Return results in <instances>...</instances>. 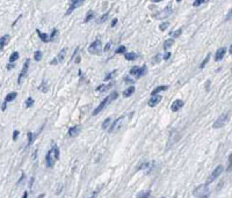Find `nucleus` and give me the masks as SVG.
<instances>
[{"label":"nucleus","mask_w":232,"mask_h":198,"mask_svg":"<svg viewBox=\"0 0 232 198\" xmlns=\"http://www.w3.org/2000/svg\"><path fill=\"white\" fill-rule=\"evenodd\" d=\"M16 96H18V94H16L15 92H12V93L7 94V96L5 98V101H4V102H6V103H7V102H11V101H13V100L15 99Z\"/></svg>","instance_id":"nucleus-22"},{"label":"nucleus","mask_w":232,"mask_h":198,"mask_svg":"<svg viewBox=\"0 0 232 198\" xmlns=\"http://www.w3.org/2000/svg\"><path fill=\"white\" fill-rule=\"evenodd\" d=\"M134 93H135V87L131 86V87L127 88V89L123 92V96H124V98H129V96H131Z\"/></svg>","instance_id":"nucleus-17"},{"label":"nucleus","mask_w":232,"mask_h":198,"mask_svg":"<svg viewBox=\"0 0 232 198\" xmlns=\"http://www.w3.org/2000/svg\"><path fill=\"white\" fill-rule=\"evenodd\" d=\"M76 57H77V59H76V63H77V64H79V63H80V57H79V56H76Z\"/></svg>","instance_id":"nucleus-49"},{"label":"nucleus","mask_w":232,"mask_h":198,"mask_svg":"<svg viewBox=\"0 0 232 198\" xmlns=\"http://www.w3.org/2000/svg\"><path fill=\"white\" fill-rule=\"evenodd\" d=\"M53 163H55V161H53V159H52V149H50L46 155V167L52 168V167H53Z\"/></svg>","instance_id":"nucleus-12"},{"label":"nucleus","mask_w":232,"mask_h":198,"mask_svg":"<svg viewBox=\"0 0 232 198\" xmlns=\"http://www.w3.org/2000/svg\"><path fill=\"white\" fill-rule=\"evenodd\" d=\"M223 170H224V167L223 166H218V167H216L215 168V170L211 173V175L209 176V178H208V183H212L216 178H218V176H221V174L223 173Z\"/></svg>","instance_id":"nucleus-7"},{"label":"nucleus","mask_w":232,"mask_h":198,"mask_svg":"<svg viewBox=\"0 0 232 198\" xmlns=\"http://www.w3.org/2000/svg\"><path fill=\"white\" fill-rule=\"evenodd\" d=\"M225 52H226V48H225V47H223V48H219V49L217 50V52H216L215 60H216V61H219V60H222V59H223V57L225 56Z\"/></svg>","instance_id":"nucleus-13"},{"label":"nucleus","mask_w":232,"mask_h":198,"mask_svg":"<svg viewBox=\"0 0 232 198\" xmlns=\"http://www.w3.org/2000/svg\"><path fill=\"white\" fill-rule=\"evenodd\" d=\"M146 71H147L146 66H142V67L135 66V67H132V68L130 70L129 73H130V75H134V77H136V78H142L143 75H145Z\"/></svg>","instance_id":"nucleus-4"},{"label":"nucleus","mask_w":232,"mask_h":198,"mask_svg":"<svg viewBox=\"0 0 232 198\" xmlns=\"http://www.w3.org/2000/svg\"><path fill=\"white\" fill-rule=\"evenodd\" d=\"M110 124H111V118H110V117H108L107 119H104V121H103V123H102L101 128H102L103 130H106V129H108V128L110 126Z\"/></svg>","instance_id":"nucleus-23"},{"label":"nucleus","mask_w":232,"mask_h":198,"mask_svg":"<svg viewBox=\"0 0 232 198\" xmlns=\"http://www.w3.org/2000/svg\"><path fill=\"white\" fill-rule=\"evenodd\" d=\"M110 47H111V43H110V42H108V43L106 44V47H104V49L103 50L107 52V51H109V50H110Z\"/></svg>","instance_id":"nucleus-42"},{"label":"nucleus","mask_w":232,"mask_h":198,"mask_svg":"<svg viewBox=\"0 0 232 198\" xmlns=\"http://www.w3.org/2000/svg\"><path fill=\"white\" fill-rule=\"evenodd\" d=\"M36 33H37V35H39V37H40V40L42 41V42H44V43H48V42H50V37L44 34V33H41L39 29L36 30Z\"/></svg>","instance_id":"nucleus-15"},{"label":"nucleus","mask_w":232,"mask_h":198,"mask_svg":"<svg viewBox=\"0 0 232 198\" xmlns=\"http://www.w3.org/2000/svg\"><path fill=\"white\" fill-rule=\"evenodd\" d=\"M27 196H28V192H25V194H23V197L26 198Z\"/></svg>","instance_id":"nucleus-51"},{"label":"nucleus","mask_w":232,"mask_h":198,"mask_svg":"<svg viewBox=\"0 0 232 198\" xmlns=\"http://www.w3.org/2000/svg\"><path fill=\"white\" fill-rule=\"evenodd\" d=\"M57 34H58V30L56 29V28H53V30H52V33H51V35L49 36L50 37V41H55V38H56V36H57Z\"/></svg>","instance_id":"nucleus-33"},{"label":"nucleus","mask_w":232,"mask_h":198,"mask_svg":"<svg viewBox=\"0 0 232 198\" xmlns=\"http://www.w3.org/2000/svg\"><path fill=\"white\" fill-rule=\"evenodd\" d=\"M170 26V23L168 22H164V23H161L160 26H159V28H160V30L161 31H164V30H166V28Z\"/></svg>","instance_id":"nucleus-38"},{"label":"nucleus","mask_w":232,"mask_h":198,"mask_svg":"<svg viewBox=\"0 0 232 198\" xmlns=\"http://www.w3.org/2000/svg\"><path fill=\"white\" fill-rule=\"evenodd\" d=\"M173 44H174V41H173L172 38H170V40H166V41L164 42V49H165V50L170 49V48H171Z\"/></svg>","instance_id":"nucleus-24"},{"label":"nucleus","mask_w":232,"mask_h":198,"mask_svg":"<svg viewBox=\"0 0 232 198\" xmlns=\"http://www.w3.org/2000/svg\"><path fill=\"white\" fill-rule=\"evenodd\" d=\"M161 99H163V98H161L160 95H152V98L149 100L147 104H149V107L153 108V107H156V105L159 104V102L161 101Z\"/></svg>","instance_id":"nucleus-10"},{"label":"nucleus","mask_w":232,"mask_h":198,"mask_svg":"<svg viewBox=\"0 0 232 198\" xmlns=\"http://www.w3.org/2000/svg\"><path fill=\"white\" fill-rule=\"evenodd\" d=\"M205 88H207V91L210 88V81H207V82H205Z\"/></svg>","instance_id":"nucleus-47"},{"label":"nucleus","mask_w":232,"mask_h":198,"mask_svg":"<svg viewBox=\"0 0 232 198\" xmlns=\"http://www.w3.org/2000/svg\"><path fill=\"white\" fill-rule=\"evenodd\" d=\"M57 63H58V60H57V58H55V59H53V60H52L50 64H51V65H56Z\"/></svg>","instance_id":"nucleus-46"},{"label":"nucleus","mask_w":232,"mask_h":198,"mask_svg":"<svg viewBox=\"0 0 232 198\" xmlns=\"http://www.w3.org/2000/svg\"><path fill=\"white\" fill-rule=\"evenodd\" d=\"M184 107V101L182 100H175L173 103H172V105H171V110L173 111V112H177L179 109H181Z\"/></svg>","instance_id":"nucleus-11"},{"label":"nucleus","mask_w":232,"mask_h":198,"mask_svg":"<svg viewBox=\"0 0 232 198\" xmlns=\"http://www.w3.org/2000/svg\"><path fill=\"white\" fill-rule=\"evenodd\" d=\"M25 178H26V176H25V174H23V175H22V177L20 178V181L18 182V185H20V184H21V182H22V181H25Z\"/></svg>","instance_id":"nucleus-45"},{"label":"nucleus","mask_w":232,"mask_h":198,"mask_svg":"<svg viewBox=\"0 0 232 198\" xmlns=\"http://www.w3.org/2000/svg\"><path fill=\"white\" fill-rule=\"evenodd\" d=\"M65 54H66V48H64V49L58 53V57H57L58 63H63V61H64V59H65Z\"/></svg>","instance_id":"nucleus-19"},{"label":"nucleus","mask_w":232,"mask_h":198,"mask_svg":"<svg viewBox=\"0 0 232 198\" xmlns=\"http://www.w3.org/2000/svg\"><path fill=\"white\" fill-rule=\"evenodd\" d=\"M125 50H127V48H125L124 45H121V47H118V48L116 49L115 53H124V52H125Z\"/></svg>","instance_id":"nucleus-36"},{"label":"nucleus","mask_w":232,"mask_h":198,"mask_svg":"<svg viewBox=\"0 0 232 198\" xmlns=\"http://www.w3.org/2000/svg\"><path fill=\"white\" fill-rule=\"evenodd\" d=\"M117 98H118V93H117V92H114V93H111L110 95H108L106 99L103 100V101H102V102H101V103L97 105V108H96V109H95V110H94V111L92 112V115H93V116H96L99 112H101V111L104 109V107H106L108 103H110V101H113V100H116Z\"/></svg>","instance_id":"nucleus-1"},{"label":"nucleus","mask_w":232,"mask_h":198,"mask_svg":"<svg viewBox=\"0 0 232 198\" xmlns=\"http://www.w3.org/2000/svg\"><path fill=\"white\" fill-rule=\"evenodd\" d=\"M18 59H19V52L15 51V52H13V53L11 54V57H9V63H14V61H16Z\"/></svg>","instance_id":"nucleus-26"},{"label":"nucleus","mask_w":232,"mask_h":198,"mask_svg":"<svg viewBox=\"0 0 232 198\" xmlns=\"http://www.w3.org/2000/svg\"><path fill=\"white\" fill-rule=\"evenodd\" d=\"M33 104H34V100L32 99V98H28V99L26 100V108H30Z\"/></svg>","instance_id":"nucleus-34"},{"label":"nucleus","mask_w":232,"mask_h":198,"mask_svg":"<svg viewBox=\"0 0 232 198\" xmlns=\"http://www.w3.org/2000/svg\"><path fill=\"white\" fill-rule=\"evenodd\" d=\"M18 137H19V131H18V130H15V131L13 132V140H16V139H18Z\"/></svg>","instance_id":"nucleus-41"},{"label":"nucleus","mask_w":232,"mask_h":198,"mask_svg":"<svg viewBox=\"0 0 232 198\" xmlns=\"http://www.w3.org/2000/svg\"><path fill=\"white\" fill-rule=\"evenodd\" d=\"M228 119H229V112H224V114L214 123V129H221V128H223V126L226 124Z\"/></svg>","instance_id":"nucleus-5"},{"label":"nucleus","mask_w":232,"mask_h":198,"mask_svg":"<svg viewBox=\"0 0 232 198\" xmlns=\"http://www.w3.org/2000/svg\"><path fill=\"white\" fill-rule=\"evenodd\" d=\"M108 15H109V13H106V14H103L101 17H100V20H99V23H103L107 19H108Z\"/></svg>","instance_id":"nucleus-37"},{"label":"nucleus","mask_w":232,"mask_h":198,"mask_svg":"<svg viewBox=\"0 0 232 198\" xmlns=\"http://www.w3.org/2000/svg\"><path fill=\"white\" fill-rule=\"evenodd\" d=\"M152 2H160V1H163V0H151Z\"/></svg>","instance_id":"nucleus-50"},{"label":"nucleus","mask_w":232,"mask_h":198,"mask_svg":"<svg viewBox=\"0 0 232 198\" xmlns=\"http://www.w3.org/2000/svg\"><path fill=\"white\" fill-rule=\"evenodd\" d=\"M203 2H204L203 0H195V1H194V3H193V6H194V7H198V6H200V5H202Z\"/></svg>","instance_id":"nucleus-40"},{"label":"nucleus","mask_w":232,"mask_h":198,"mask_svg":"<svg viewBox=\"0 0 232 198\" xmlns=\"http://www.w3.org/2000/svg\"><path fill=\"white\" fill-rule=\"evenodd\" d=\"M93 16H94V12L92 10H90L87 14H86V17H85V22H88V21H91L93 19Z\"/></svg>","instance_id":"nucleus-31"},{"label":"nucleus","mask_w":232,"mask_h":198,"mask_svg":"<svg viewBox=\"0 0 232 198\" xmlns=\"http://www.w3.org/2000/svg\"><path fill=\"white\" fill-rule=\"evenodd\" d=\"M167 89H168V86H158L156 89H153V91L151 92V95H157L158 93L165 92V91H167Z\"/></svg>","instance_id":"nucleus-16"},{"label":"nucleus","mask_w":232,"mask_h":198,"mask_svg":"<svg viewBox=\"0 0 232 198\" xmlns=\"http://www.w3.org/2000/svg\"><path fill=\"white\" fill-rule=\"evenodd\" d=\"M115 74H116V71H113V72H110V73H108L106 77H104V81H108V80H110V79H113L114 77H115Z\"/></svg>","instance_id":"nucleus-30"},{"label":"nucleus","mask_w":232,"mask_h":198,"mask_svg":"<svg viewBox=\"0 0 232 198\" xmlns=\"http://www.w3.org/2000/svg\"><path fill=\"white\" fill-rule=\"evenodd\" d=\"M113 86V84H109V85H101V86H99V87H96V92H104V91H107V89H109L110 87Z\"/></svg>","instance_id":"nucleus-21"},{"label":"nucleus","mask_w":232,"mask_h":198,"mask_svg":"<svg viewBox=\"0 0 232 198\" xmlns=\"http://www.w3.org/2000/svg\"><path fill=\"white\" fill-rule=\"evenodd\" d=\"M34 59L36 61H41V59H42V51H40V50L35 51L34 52Z\"/></svg>","instance_id":"nucleus-29"},{"label":"nucleus","mask_w":232,"mask_h":198,"mask_svg":"<svg viewBox=\"0 0 232 198\" xmlns=\"http://www.w3.org/2000/svg\"><path fill=\"white\" fill-rule=\"evenodd\" d=\"M87 51L92 54H100L102 52V43L100 40H95L94 42H92L88 47Z\"/></svg>","instance_id":"nucleus-3"},{"label":"nucleus","mask_w":232,"mask_h":198,"mask_svg":"<svg viewBox=\"0 0 232 198\" xmlns=\"http://www.w3.org/2000/svg\"><path fill=\"white\" fill-rule=\"evenodd\" d=\"M14 66H15V65H13V64H12V63H11V64H9V65H8V66H7V70H12V68H13V67H14Z\"/></svg>","instance_id":"nucleus-48"},{"label":"nucleus","mask_w":232,"mask_h":198,"mask_svg":"<svg viewBox=\"0 0 232 198\" xmlns=\"http://www.w3.org/2000/svg\"><path fill=\"white\" fill-rule=\"evenodd\" d=\"M52 153H53V155H55V160H58L59 159V148H58V146L57 145H53V147H52Z\"/></svg>","instance_id":"nucleus-25"},{"label":"nucleus","mask_w":232,"mask_h":198,"mask_svg":"<svg viewBox=\"0 0 232 198\" xmlns=\"http://www.w3.org/2000/svg\"><path fill=\"white\" fill-rule=\"evenodd\" d=\"M85 0H72V3H71V6L69 7V9H67V12H66V15H70L77 7H79L83 2H84Z\"/></svg>","instance_id":"nucleus-9"},{"label":"nucleus","mask_w":232,"mask_h":198,"mask_svg":"<svg viewBox=\"0 0 232 198\" xmlns=\"http://www.w3.org/2000/svg\"><path fill=\"white\" fill-rule=\"evenodd\" d=\"M150 191H146V192H139L138 195H137V197L138 198H142V197H149L150 196Z\"/></svg>","instance_id":"nucleus-39"},{"label":"nucleus","mask_w":232,"mask_h":198,"mask_svg":"<svg viewBox=\"0 0 232 198\" xmlns=\"http://www.w3.org/2000/svg\"><path fill=\"white\" fill-rule=\"evenodd\" d=\"M29 63H30V60L27 59V60L25 61V64H23V67H22V70H21V72H20V75H19V78H18V84H19V85L22 82V79H23V78L27 75V73H28Z\"/></svg>","instance_id":"nucleus-8"},{"label":"nucleus","mask_w":232,"mask_h":198,"mask_svg":"<svg viewBox=\"0 0 232 198\" xmlns=\"http://www.w3.org/2000/svg\"><path fill=\"white\" fill-rule=\"evenodd\" d=\"M124 119H125V116H121V117H118V118L114 122V124L110 126V129H109V133H114V132L118 131V130L121 129V126H122V124H123Z\"/></svg>","instance_id":"nucleus-6"},{"label":"nucleus","mask_w":232,"mask_h":198,"mask_svg":"<svg viewBox=\"0 0 232 198\" xmlns=\"http://www.w3.org/2000/svg\"><path fill=\"white\" fill-rule=\"evenodd\" d=\"M177 1H178V2H180V1H181V0H177Z\"/></svg>","instance_id":"nucleus-52"},{"label":"nucleus","mask_w":232,"mask_h":198,"mask_svg":"<svg viewBox=\"0 0 232 198\" xmlns=\"http://www.w3.org/2000/svg\"><path fill=\"white\" fill-rule=\"evenodd\" d=\"M181 34H182V29H181V28H179L178 30H175V31H174L173 34H171V35H172L173 37H175V38H177V37H179Z\"/></svg>","instance_id":"nucleus-35"},{"label":"nucleus","mask_w":232,"mask_h":198,"mask_svg":"<svg viewBox=\"0 0 232 198\" xmlns=\"http://www.w3.org/2000/svg\"><path fill=\"white\" fill-rule=\"evenodd\" d=\"M39 89H40L42 93H46V92H48V89H49V85L46 84V81H43V82H42V85H41V86H39Z\"/></svg>","instance_id":"nucleus-28"},{"label":"nucleus","mask_w":232,"mask_h":198,"mask_svg":"<svg viewBox=\"0 0 232 198\" xmlns=\"http://www.w3.org/2000/svg\"><path fill=\"white\" fill-rule=\"evenodd\" d=\"M124 58L127 60H135L137 58V54L134 52H124Z\"/></svg>","instance_id":"nucleus-20"},{"label":"nucleus","mask_w":232,"mask_h":198,"mask_svg":"<svg viewBox=\"0 0 232 198\" xmlns=\"http://www.w3.org/2000/svg\"><path fill=\"white\" fill-rule=\"evenodd\" d=\"M171 56H172V54H171L170 52H166V53L164 54V59H165V60H168V59L171 58Z\"/></svg>","instance_id":"nucleus-43"},{"label":"nucleus","mask_w":232,"mask_h":198,"mask_svg":"<svg viewBox=\"0 0 232 198\" xmlns=\"http://www.w3.org/2000/svg\"><path fill=\"white\" fill-rule=\"evenodd\" d=\"M117 21H118L117 19H114V20L111 21V24H110V27H115V26L117 24Z\"/></svg>","instance_id":"nucleus-44"},{"label":"nucleus","mask_w":232,"mask_h":198,"mask_svg":"<svg viewBox=\"0 0 232 198\" xmlns=\"http://www.w3.org/2000/svg\"><path fill=\"white\" fill-rule=\"evenodd\" d=\"M194 197H200V198H207L210 195V189L208 184H202L200 187H197L196 189H194L193 191Z\"/></svg>","instance_id":"nucleus-2"},{"label":"nucleus","mask_w":232,"mask_h":198,"mask_svg":"<svg viewBox=\"0 0 232 198\" xmlns=\"http://www.w3.org/2000/svg\"><path fill=\"white\" fill-rule=\"evenodd\" d=\"M203 1H204V2H205V1H208V0H203Z\"/></svg>","instance_id":"nucleus-53"},{"label":"nucleus","mask_w":232,"mask_h":198,"mask_svg":"<svg viewBox=\"0 0 232 198\" xmlns=\"http://www.w3.org/2000/svg\"><path fill=\"white\" fill-rule=\"evenodd\" d=\"M79 132H80V126H72V128H70L69 129V132H67V135L70 136V137H77L78 135H79Z\"/></svg>","instance_id":"nucleus-14"},{"label":"nucleus","mask_w":232,"mask_h":198,"mask_svg":"<svg viewBox=\"0 0 232 198\" xmlns=\"http://www.w3.org/2000/svg\"><path fill=\"white\" fill-rule=\"evenodd\" d=\"M8 41H9V35H5V36L0 37V50L8 43Z\"/></svg>","instance_id":"nucleus-18"},{"label":"nucleus","mask_w":232,"mask_h":198,"mask_svg":"<svg viewBox=\"0 0 232 198\" xmlns=\"http://www.w3.org/2000/svg\"><path fill=\"white\" fill-rule=\"evenodd\" d=\"M209 59H210V53H209V54L205 57V59H204V60L201 63V65H200V68H204V67H205V65H207V63L209 61Z\"/></svg>","instance_id":"nucleus-32"},{"label":"nucleus","mask_w":232,"mask_h":198,"mask_svg":"<svg viewBox=\"0 0 232 198\" xmlns=\"http://www.w3.org/2000/svg\"><path fill=\"white\" fill-rule=\"evenodd\" d=\"M28 144H27V146H30L32 144H33V142L35 140V137H36V135H33L32 132H28Z\"/></svg>","instance_id":"nucleus-27"}]
</instances>
